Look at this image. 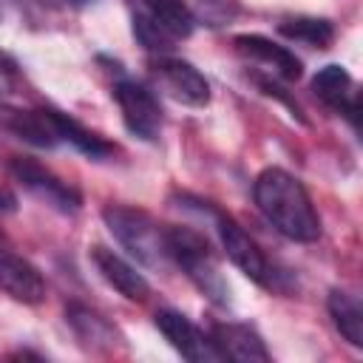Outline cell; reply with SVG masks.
<instances>
[{"label": "cell", "mask_w": 363, "mask_h": 363, "mask_svg": "<svg viewBox=\"0 0 363 363\" xmlns=\"http://www.w3.org/2000/svg\"><path fill=\"white\" fill-rule=\"evenodd\" d=\"M68 6H88V3H94V0H65Z\"/></svg>", "instance_id": "obj_23"}, {"label": "cell", "mask_w": 363, "mask_h": 363, "mask_svg": "<svg viewBox=\"0 0 363 363\" xmlns=\"http://www.w3.org/2000/svg\"><path fill=\"white\" fill-rule=\"evenodd\" d=\"M102 218L113 238L145 267L159 269L170 261L167 252V230L156 224L145 210L125 207V204H108L102 210Z\"/></svg>", "instance_id": "obj_2"}, {"label": "cell", "mask_w": 363, "mask_h": 363, "mask_svg": "<svg viewBox=\"0 0 363 363\" xmlns=\"http://www.w3.org/2000/svg\"><path fill=\"white\" fill-rule=\"evenodd\" d=\"M11 176L31 190L37 199H43L45 204H51L60 213H77L79 210V193L65 184L62 179H57L51 170H45L43 164H37L34 159H11Z\"/></svg>", "instance_id": "obj_7"}, {"label": "cell", "mask_w": 363, "mask_h": 363, "mask_svg": "<svg viewBox=\"0 0 363 363\" xmlns=\"http://www.w3.org/2000/svg\"><path fill=\"white\" fill-rule=\"evenodd\" d=\"M133 37L147 51H170L193 31V20L179 0H128Z\"/></svg>", "instance_id": "obj_3"}, {"label": "cell", "mask_w": 363, "mask_h": 363, "mask_svg": "<svg viewBox=\"0 0 363 363\" xmlns=\"http://www.w3.org/2000/svg\"><path fill=\"white\" fill-rule=\"evenodd\" d=\"M11 130L20 139H26L28 145H37V147L60 145V133H57V125H54V111H48V108L11 113Z\"/></svg>", "instance_id": "obj_17"}, {"label": "cell", "mask_w": 363, "mask_h": 363, "mask_svg": "<svg viewBox=\"0 0 363 363\" xmlns=\"http://www.w3.org/2000/svg\"><path fill=\"white\" fill-rule=\"evenodd\" d=\"M153 71L159 77V85L179 99L182 105L190 108H201L210 102V82L184 60H173V57H159L153 62Z\"/></svg>", "instance_id": "obj_10"}, {"label": "cell", "mask_w": 363, "mask_h": 363, "mask_svg": "<svg viewBox=\"0 0 363 363\" xmlns=\"http://www.w3.org/2000/svg\"><path fill=\"white\" fill-rule=\"evenodd\" d=\"M216 227H218V238H221V247L227 252V258L255 284L272 289L275 286V272L267 261V255L258 250V244L247 235V230L241 224H235L233 218L227 216H216Z\"/></svg>", "instance_id": "obj_6"}, {"label": "cell", "mask_w": 363, "mask_h": 363, "mask_svg": "<svg viewBox=\"0 0 363 363\" xmlns=\"http://www.w3.org/2000/svg\"><path fill=\"white\" fill-rule=\"evenodd\" d=\"M20 91V71L17 62L0 51V96H11Z\"/></svg>", "instance_id": "obj_21"}, {"label": "cell", "mask_w": 363, "mask_h": 363, "mask_svg": "<svg viewBox=\"0 0 363 363\" xmlns=\"http://www.w3.org/2000/svg\"><path fill=\"white\" fill-rule=\"evenodd\" d=\"M156 329L164 335V340L187 360L204 363V360H221L216 343L210 335H204L190 318H184L176 309H162L156 312Z\"/></svg>", "instance_id": "obj_8"}, {"label": "cell", "mask_w": 363, "mask_h": 363, "mask_svg": "<svg viewBox=\"0 0 363 363\" xmlns=\"http://www.w3.org/2000/svg\"><path fill=\"white\" fill-rule=\"evenodd\" d=\"M14 210V196H9L6 190H0V213H9Z\"/></svg>", "instance_id": "obj_22"}, {"label": "cell", "mask_w": 363, "mask_h": 363, "mask_svg": "<svg viewBox=\"0 0 363 363\" xmlns=\"http://www.w3.org/2000/svg\"><path fill=\"white\" fill-rule=\"evenodd\" d=\"M235 48L244 60H250L252 65L264 68L267 79H284L292 82L301 77V60L286 48L272 43L269 37L261 34H238L235 37Z\"/></svg>", "instance_id": "obj_9"}, {"label": "cell", "mask_w": 363, "mask_h": 363, "mask_svg": "<svg viewBox=\"0 0 363 363\" xmlns=\"http://www.w3.org/2000/svg\"><path fill=\"white\" fill-rule=\"evenodd\" d=\"M0 286L20 303H40L45 298V281L40 269L9 250H0Z\"/></svg>", "instance_id": "obj_13"}, {"label": "cell", "mask_w": 363, "mask_h": 363, "mask_svg": "<svg viewBox=\"0 0 363 363\" xmlns=\"http://www.w3.org/2000/svg\"><path fill=\"white\" fill-rule=\"evenodd\" d=\"M65 320L71 323V329L82 340V346H88V349H113V343L119 340L116 329L99 312H94L88 306L71 303L65 312Z\"/></svg>", "instance_id": "obj_15"}, {"label": "cell", "mask_w": 363, "mask_h": 363, "mask_svg": "<svg viewBox=\"0 0 363 363\" xmlns=\"http://www.w3.org/2000/svg\"><path fill=\"white\" fill-rule=\"evenodd\" d=\"M281 34L295 40V43H303L309 48H326L332 40H335V28L329 20H320V17H289V20H281Z\"/></svg>", "instance_id": "obj_19"}, {"label": "cell", "mask_w": 363, "mask_h": 363, "mask_svg": "<svg viewBox=\"0 0 363 363\" xmlns=\"http://www.w3.org/2000/svg\"><path fill=\"white\" fill-rule=\"evenodd\" d=\"M91 261L96 267V272L119 292L125 295L128 301H145L150 295V284L145 281L142 272H136L133 264H128L122 255H116L113 250L102 247V244H94L91 247Z\"/></svg>", "instance_id": "obj_12"}, {"label": "cell", "mask_w": 363, "mask_h": 363, "mask_svg": "<svg viewBox=\"0 0 363 363\" xmlns=\"http://www.w3.org/2000/svg\"><path fill=\"white\" fill-rule=\"evenodd\" d=\"M113 99L122 111V119H125V128L145 139V142H153L162 130V105L156 99V94L136 82V79H119L113 85Z\"/></svg>", "instance_id": "obj_5"}, {"label": "cell", "mask_w": 363, "mask_h": 363, "mask_svg": "<svg viewBox=\"0 0 363 363\" xmlns=\"http://www.w3.org/2000/svg\"><path fill=\"white\" fill-rule=\"evenodd\" d=\"M329 315L332 323L337 326V332L352 343V346H363V306L357 301V295L346 292V289H332L329 292Z\"/></svg>", "instance_id": "obj_16"}, {"label": "cell", "mask_w": 363, "mask_h": 363, "mask_svg": "<svg viewBox=\"0 0 363 363\" xmlns=\"http://www.w3.org/2000/svg\"><path fill=\"white\" fill-rule=\"evenodd\" d=\"M255 204L264 218L286 238L309 244L320 235V218L312 207L306 187L281 167H267L258 173L252 187Z\"/></svg>", "instance_id": "obj_1"}, {"label": "cell", "mask_w": 363, "mask_h": 363, "mask_svg": "<svg viewBox=\"0 0 363 363\" xmlns=\"http://www.w3.org/2000/svg\"><path fill=\"white\" fill-rule=\"evenodd\" d=\"M312 94L332 108L335 113L346 116L352 125H357V113H360V96H357V85L352 79V74L343 65H323L315 79H312Z\"/></svg>", "instance_id": "obj_11"}, {"label": "cell", "mask_w": 363, "mask_h": 363, "mask_svg": "<svg viewBox=\"0 0 363 363\" xmlns=\"http://www.w3.org/2000/svg\"><path fill=\"white\" fill-rule=\"evenodd\" d=\"M193 23H204L210 28L227 26L238 14V0H179Z\"/></svg>", "instance_id": "obj_20"}, {"label": "cell", "mask_w": 363, "mask_h": 363, "mask_svg": "<svg viewBox=\"0 0 363 363\" xmlns=\"http://www.w3.org/2000/svg\"><path fill=\"white\" fill-rule=\"evenodd\" d=\"M54 125H57L60 142L74 145L79 153H85V156H91V159H105V156L113 153V147H111L105 139H99V136L91 133L88 128H82L77 119H71V116H65V113H60V111H54Z\"/></svg>", "instance_id": "obj_18"}, {"label": "cell", "mask_w": 363, "mask_h": 363, "mask_svg": "<svg viewBox=\"0 0 363 363\" xmlns=\"http://www.w3.org/2000/svg\"><path fill=\"white\" fill-rule=\"evenodd\" d=\"M213 343L224 357L230 360H269V352L261 340V335L255 329H250L247 323H218L213 329Z\"/></svg>", "instance_id": "obj_14"}, {"label": "cell", "mask_w": 363, "mask_h": 363, "mask_svg": "<svg viewBox=\"0 0 363 363\" xmlns=\"http://www.w3.org/2000/svg\"><path fill=\"white\" fill-rule=\"evenodd\" d=\"M167 252L170 261H176L184 275L216 303H227V281L218 272V264L210 252V244L187 227H167Z\"/></svg>", "instance_id": "obj_4"}]
</instances>
